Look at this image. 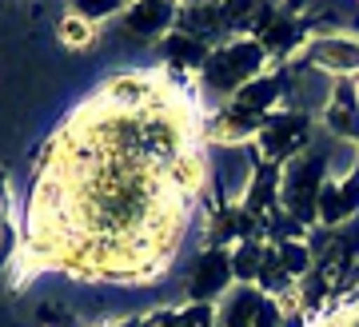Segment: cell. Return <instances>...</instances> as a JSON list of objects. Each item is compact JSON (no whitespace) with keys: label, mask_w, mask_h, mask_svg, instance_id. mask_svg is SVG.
<instances>
[{"label":"cell","mask_w":359,"mask_h":327,"mask_svg":"<svg viewBox=\"0 0 359 327\" xmlns=\"http://www.w3.org/2000/svg\"><path fill=\"white\" fill-rule=\"evenodd\" d=\"M156 52H160V64H168L172 72H184V76H200L204 72V64H208V56H212V48L208 44H200V40H192V36H184V32H168L164 40H156Z\"/></svg>","instance_id":"30bf717a"},{"label":"cell","mask_w":359,"mask_h":327,"mask_svg":"<svg viewBox=\"0 0 359 327\" xmlns=\"http://www.w3.org/2000/svg\"><path fill=\"white\" fill-rule=\"evenodd\" d=\"M180 327H219V307L216 303H184Z\"/></svg>","instance_id":"2e32d148"},{"label":"cell","mask_w":359,"mask_h":327,"mask_svg":"<svg viewBox=\"0 0 359 327\" xmlns=\"http://www.w3.org/2000/svg\"><path fill=\"white\" fill-rule=\"evenodd\" d=\"M176 8L180 4H168V0H136L124 8V25L144 40H164L176 28Z\"/></svg>","instance_id":"9c48e42d"},{"label":"cell","mask_w":359,"mask_h":327,"mask_svg":"<svg viewBox=\"0 0 359 327\" xmlns=\"http://www.w3.org/2000/svg\"><path fill=\"white\" fill-rule=\"evenodd\" d=\"M236 288L228 248H204L196 255L192 276H188V303H219Z\"/></svg>","instance_id":"8992f818"},{"label":"cell","mask_w":359,"mask_h":327,"mask_svg":"<svg viewBox=\"0 0 359 327\" xmlns=\"http://www.w3.org/2000/svg\"><path fill=\"white\" fill-rule=\"evenodd\" d=\"M323 128L335 140L359 144V80H332L323 100Z\"/></svg>","instance_id":"52a82bcc"},{"label":"cell","mask_w":359,"mask_h":327,"mask_svg":"<svg viewBox=\"0 0 359 327\" xmlns=\"http://www.w3.org/2000/svg\"><path fill=\"white\" fill-rule=\"evenodd\" d=\"M268 68H276V64L268 60V52H264L259 40L236 36L228 44H219V48H212L204 72L196 76V88L208 100V108H219V104H228L240 88H248L252 80H259Z\"/></svg>","instance_id":"7a4b0ae2"},{"label":"cell","mask_w":359,"mask_h":327,"mask_svg":"<svg viewBox=\"0 0 359 327\" xmlns=\"http://www.w3.org/2000/svg\"><path fill=\"white\" fill-rule=\"evenodd\" d=\"M359 220V160L344 180H327L320 192V227H344Z\"/></svg>","instance_id":"ba28073f"},{"label":"cell","mask_w":359,"mask_h":327,"mask_svg":"<svg viewBox=\"0 0 359 327\" xmlns=\"http://www.w3.org/2000/svg\"><path fill=\"white\" fill-rule=\"evenodd\" d=\"M108 327H140V319H120V323H108Z\"/></svg>","instance_id":"ac0fdd59"},{"label":"cell","mask_w":359,"mask_h":327,"mask_svg":"<svg viewBox=\"0 0 359 327\" xmlns=\"http://www.w3.org/2000/svg\"><path fill=\"white\" fill-rule=\"evenodd\" d=\"M56 36H60V44L72 48V52H92L104 36V25L72 8V13H65L60 20H56Z\"/></svg>","instance_id":"4fadbf2b"},{"label":"cell","mask_w":359,"mask_h":327,"mask_svg":"<svg viewBox=\"0 0 359 327\" xmlns=\"http://www.w3.org/2000/svg\"><path fill=\"white\" fill-rule=\"evenodd\" d=\"M327 160H332V152L311 144L304 156H295L283 168L280 176V208L308 232L320 224V192L327 184Z\"/></svg>","instance_id":"3957f363"},{"label":"cell","mask_w":359,"mask_h":327,"mask_svg":"<svg viewBox=\"0 0 359 327\" xmlns=\"http://www.w3.org/2000/svg\"><path fill=\"white\" fill-rule=\"evenodd\" d=\"M311 144H316V120L304 108H280V112L268 116V124L259 128V136L252 148H256L259 160L276 164V168H287Z\"/></svg>","instance_id":"277c9868"},{"label":"cell","mask_w":359,"mask_h":327,"mask_svg":"<svg viewBox=\"0 0 359 327\" xmlns=\"http://www.w3.org/2000/svg\"><path fill=\"white\" fill-rule=\"evenodd\" d=\"M276 255H280L283 272L292 279H304L311 272V252H308V239H283L276 243Z\"/></svg>","instance_id":"9a60e30c"},{"label":"cell","mask_w":359,"mask_h":327,"mask_svg":"<svg viewBox=\"0 0 359 327\" xmlns=\"http://www.w3.org/2000/svg\"><path fill=\"white\" fill-rule=\"evenodd\" d=\"M20 252V224H16V200H13V180L0 168V276L13 267Z\"/></svg>","instance_id":"8fae6325"},{"label":"cell","mask_w":359,"mask_h":327,"mask_svg":"<svg viewBox=\"0 0 359 327\" xmlns=\"http://www.w3.org/2000/svg\"><path fill=\"white\" fill-rule=\"evenodd\" d=\"M208 112L196 80L168 64L104 76L32 156L8 288L168 279L212 192Z\"/></svg>","instance_id":"6da1fadb"},{"label":"cell","mask_w":359,"mask_h":327,"mask_svg":"<svg viewBox=\"0 0 359 327\" xmlns=\"http://www.w3.org/2000/svg\"><path fill=\"white\" fill-rule=\"evenodd\" d=\"M304 327H359V272L351 276V288L332 295Z\"/></svg>","instance_id":"7c38bea8"},{"label":"cell","mask_w":359,"mask_h":327,"mask_svg":"<svg viewBox=\"0 0 359 327\" xmlns=\"http://www.w3.org/2000/svg\"><path fill=\"white\" fill-rule=\"evenodd\" d=\"M287 68L327 72L332 80H359V36L355 32H311Z\"/></svg>","instance_id":"5b68a950"},{"label":"cell","mask_w":359,"mask_h":327,"mask_svg":"<svg viewBox=\"0 0 359 327\" xmlns=\"http://www.w3.org/2000/svg\"><path fill=\"white\" fill-rule=\"evenodd\" d=\"M140 327H180V312L176 307H152L140 315Z\"/></svg>","instance_id":"e0dca14e"},{"label":"cell","mask_w":359,"mask_h":327,"mask_svg":"<svg viewBox=\"0 0 359 327\" xmlns=\"http://www.w3.org/2000/svg\"><path fill=\"white\" fill-rule=\"evenodd\" d=\"M264 248L268 243H236L231 248V276H236V283H256Z\"/></svg>","instance_id":"5bb4252c"}]
</instances>
